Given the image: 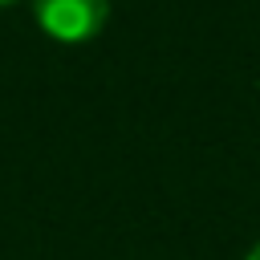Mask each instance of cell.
Here are the masks:
<instances>
[{"label": "cell", "instance_id": "1", "mask_svg": "<svg viewBox=\"0 0 260 260\" xmlns=\"http://www.w3.org/2000/svg\"><path fill=\"white\" fill-rule=\"evenodd\" d=\"M110 0H37L41 24L57 41H85L106 24Z\"/></svg>", "mask_w": 260, "mask_h": 260}, {"label": "cell", "instance_id": "2", "mask_svg": "<svg viewBox=\"0 0 260 260\" xmlns=\"http://www.w3.org/2000/svg\"><path fill=\"white\" fill-rule=\"evenodd\" d=\"M248 260H260V244H256V248H252V252H248Z\"/></svg>", "mask_w": 260, "mask_h": 260}, {"label": "cell", "instance_id": "3", "mask_svg": "<svg viewBox=\"0 0 260 260\" xmlns=\"http://www.w3.org/2000/svg\"><path fill=\"white\" fill-rule=\"evenodd\" d=\"M0 4H12V0H0Z\"/></svg>", "mask_w": 260, "mask_h": 260}]
</instances>
